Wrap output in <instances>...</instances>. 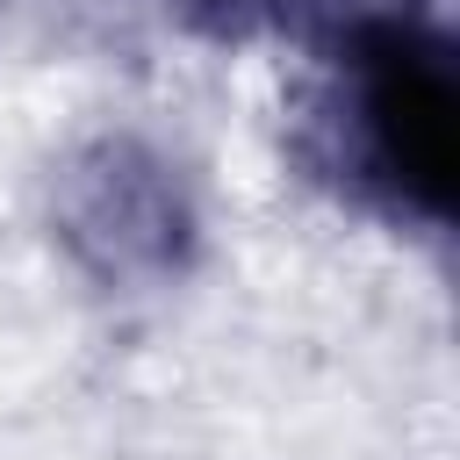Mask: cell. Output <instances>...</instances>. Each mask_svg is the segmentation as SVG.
<instances>
[{
  "label": "cell",
  "instance_id": "obj_1",
  "mask_svg": "<svg viewBox=\"0 0 460 460\" xmlns=\"http://www.w3.org/2000/svg\"><path fill=\"white\" fill-rule=\"evenodd\" d=\"M43 230L58 259L101 295H165L201 266V187L172 144L108 122L72 137L43 180Z\"/></svg>",
  "mask_w": 460,
  "mask_h": 460
}]
</instances>
